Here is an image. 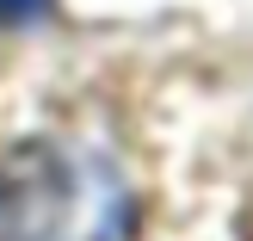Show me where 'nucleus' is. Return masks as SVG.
<instances>
[{
	"label": "nucleus",
	"mask_w": 253,
	"mask_h": 241,
	"mask_svg": "<svg viewBox=\"0 0 253 241\" xmlns=\"http://www.w3.org/2000/svg\"><path fill=\"white\" fill-rule=\"evenodd\" d=\"M130 192L93 148L25 143L0 161V241H124Z\"/></svg>",
	"instance_id": "obj_1"
},
{
	"label": "nucleus",
	"mask_w": 253,
	"mask_h": 241,
	"mask_svg": "<svg viewBox=\"0 0 253 241\" xmlns=\"http://www.w3.org/2000/svg\"><path fill=\"white\" fill-rule=\"evenodd\" d=\"M49 0H0V25H25V19H37Z\"/></svg>",
	"instance_id": "obj_2"
}]
</instances>
